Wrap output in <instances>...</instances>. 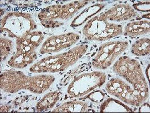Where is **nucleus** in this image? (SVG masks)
<instances>
[{"label": "nucleus", "mask_w": 150, "mask_h": 113, "mask_svg": "<svg viewBox=\"0 0 150 113\" xmlns=\"http://www.w3.org/2000/svg\"><path fill=\"white\" fill-rule=\"evenodd\" d=\"M54 81L55 77L52 75L28 76L22 71L10 70L1 73L0 87L8 93L28 90L35 94H42L48 90Z\"/></svg>", "instance_id": "f257e3e1"}, {"label": "nucleus", "mask_w": 150, "mask_h": 113, "mask_svg": "<svg viewBox=\"0 0 150 113\" xmlns=\"http://www.w3.org/2000/svg\"><path fill=\"white\" fill-rule=\"evenodd\" d=\"M88 46L81 44L76 46L67 52L46 56L31 66L29 70L35 73L62 72L75 64L83 56Z\"/></svg>", "instance_id": "f03ea898"}, {"label": "nucleus", "mask_w": 150, "mask_h": 113, "mask_svg": "<svg viewBox=\"0 0 150 113\" xmlns=\"http://www.w3.org/2000/svg\"><path fill=\"white\" fill-rule=\"evenodd\" d=\"M89 1H75L66 4L53 5L42 9L38 14L41 24L47 28H55L63 25L64 22L73 18Z\"/></svg>", "instance_id": "7ed1b4c3"}, {"label": "nucleus", "mask_w": 150, "mask_h": 113, "mask_svg": "<svg viewBox=\"0 0 150 113\" xmlns=\"http://www.w3.org/2000/svg\"><path fill=\"white\" fill-rule=\"evenodd\" d=\"M82 33L88 40L105 41L124 34V28L121 24L109 22L104 13H101L86 22Z\"/></svg>", "instance_id": "20e7f679"}, {"label": "nucleus", "mask_w": 150, "mask_h": 113, "mask_svg": "<svg viewBox=\"0 0 150 113\" xmlns=\"http://www.w3.org/2000/svg\"><path fill=\"white\" fill-rule=\"evenodd\" d=\"M1 32L6 33L10 38L17 39L24 37L37 28L31 14L27 13L11 11L1 19Z\"/></svg>", "instance_id": "39448f33"}, {"label": "nucleus", "mask_w": 150, "mask_h": 113, "mask_svg": "<svg viewBox=\"0 0 150 113\" xmlns=\"http://www.w3.org/2000/svg\"><path fill=\"white\" fill-rule=\"evenodd\" d=\"M113 70L125 79L135 89L149 92L148 83L140 63L128 56H121L113 66Z\"/></svg>", "instance_id": "423d86ee"}, {"label": "nucleus", "mask_w": 150, "mask_h": 113, "mask_svg": "<svg viewBox=\"0 0 150 113\" xmlns=\"http://www.w3.org/2000/svg\"><path fill=\"white\" fill-rule=\"evenodd\" d=\"M107 92L122 102L133 106H139L149 97V92L135 89L129 83L120 78H113L105 86Z\"/></svg>", "instance_id": "0eeeda50"}, {"label": "nucleus", "mask_w": 150, "mask_h": 113, "mask_svg": "<svg viewBox=\"0 0 150 113\" xmlns=\"http://www.w3.org/2000/svg\"><path fill=\"white\" fill-rule=\"evenodd\" d=\"M107 78V75L101 71L81 74L69 85L67 93L71 98L82 97L100 88L105 83Z\"/></svg>", "instance_id": "6e6552de"}, {"label": "nucleus", "mask_w": 150, "mask_h": 113, "mask_svg": "<svg viewBox=\"0 0 150 113\" xmlns=\"http://www.w3.org/2000/svg\"><path fill=\"white\" fill-rule=\"evenodd\" d=\"M129 45L127 41H112L101 44L92 59V66L98 70H105L124 53Z\"/></svg>", "instance_id": "1a4fd4ad"}, {"label": "nucleus", "mask_w": 150, "mask_h": 113, "mask_svg": "<svg viewBox=\"0 0 150 113\" xmlns=\"http://www.w3.org/2000/svg\"><path fill=\"white\" fill-rule=\"evenodd\" d=\"M79 39L80 36L74 32L52 36L42 44L39 53L41 54L59 53L74 45Z\"/></svg>", "instance_id": "9d476101"}, {"label": "nucleus", "mask_w": 150, "mask_h": 113, "mask_svg": "<svg viewBox=\"0 0 150 113\" xmlns=\"http://www.w3.org/2000/svg\"><path fill=\"white\" fill-rule=\"evenodd\" d=\"M104 14L108 20L120 22L133 19L138 16V13L129 4H119L109 8Z\"/></svg>", "instance_id": "9b49d317"}, {"label": "nucleus", "mask_w": 150, "mask_h": 113, "mask_svg": "<svg viewBox=\"0 0 150 113\" xmlns=\"http://www.w3.org/2000/svg\"><path fill=\"white\" fill-rule=\"evenodd\" d=\"M44 36L39 31H33L24 37L17 39L16 51L33 52L38 48L44 40Z\"/></svg>", "instance_id": "f8f14e48"}, {"label": "nucleus", "mask_w": 150, "mask_h": 113, "mask_svg": "<svg viewBox=\"0 0 150 113\" xmlns=\"http://www.w3.org/2000/svg\"><path fill=\"white\" fill-rule=\"evenodd\" d=\"M38 58V54L33 52L16 51L15 54L11 56L8 62V65L14 69H22L31 65Z\"/></svg>", "instance_id": "ddd939ff"}, {"label": "nucleus", "mask_w": 150, "mask_h": 113, "mask_svg": "<svg viewBox=\"0 0 150 113\" xmlns=\"http://www.w3.org/2000/svg\"><path fill=\"white\" fill-rule=\"evenodd\" d=\"M150 32V20H139L130 22L126 25L124 29V34L130 37H137Z\"/></svg>", "instance_id": "4468645a"}, {"label": "nucleus", "mask_w": 150, "mask_h": 113, "mask_svg": "<svg viewBox=\"0 0 150 113\" xmlns=\"http://www.w3.org/2000/svg\"><path fill=\"white\" fill-rule=\"evenodd\" d=\"M89 104L80 100L68 101L54 109L53 113H86L88 112Z\"/></svg>", "instance_id": "2eb2a0df"}, {"label": "nucleus", "mask_w": 150, "mask_h": 113, "mask_svg": "<svg viewBox=\"0 0 150 113\" xmlns=\"http://www.w3.org/2000/svg\"><path fill=\"white\" fill-rule=\"evenodd\" d=\"M105 5L104 4H95L90 7L86 8L78 16H76L72 22L71 26L78 27L87 22L92 16L96 14L102 9L104 8Z\"/></svg>", "instance_id": "dca6fc26"}, {"label": "nucleus", "mask_w": 150, "mask_h": 113, "mask_svg": "<svg viewBox=\"0 0 150 113\" xmlns=\"http://www.w3.org/2000/svg\"><path fill=\"white\" fill-rule=\"evenodd\" d=\"M62 95V93L60 91H54L47 93L36 105L37 112H42L52 109L59 100Z\"/></svg>", "instance_id": "f3484780"}, {"label": "nucleus", "mask_w": 150, "mask_h": 113, "mask_svg": "<svg viewBox=\"0 0 150 113\" xmlns=\"http://www.w3.org/2000/svg\"><path fill=\"white\" fill-rule=\"evenodd\" d=\"M101 113L133 112L132 109L122 102L113 98L106 100L100 107Z\"/></svg>", "instance_id": "a211bd4d"}, {"label": "nucleus", "mask_w": 150, "mask_h": 113, "mask_svg": "<svg viewBox=\"0 0 150 113\" xmlns=\"http://www.w3.org/2000/svg\"><path fill=\"white\" fill-rule=\"evenodd\" d=\"M131 53L137 56L149 55L150 53V40L149 38H142L135 41L131 47Z\"/></svg>", "instance_id": "6ab92c4d"}, {"label": "nucleus", "mask_w": 150, "mask_h": 113, "mask_svg": "<svg viewBox=\"0 0 150 113\" xmlns=\"http://www.w3.org/2000/svg\"><path fill=\"white\" fill-rule=\"evenodd\" d=\"M1 49V61H5L11 53L13 49V42L10 39L1 37L0 39Z\"/></svg>", "instance_id": "aec40b11"}, {"label": "nucleus", "mask_w": 150, "mask_h": 113, "mask_svg": "<svg viewBox=\"0 0 150 113\" xmlns=\"http://www.w3.org/2000/svg\"><path fill=\"white\" fill-rule=\"evenodd\" d=\"M133 7L135 10L141 12L150 11V2H142L134 4Z\"/></svg>", "instance_id": "412c9836"}, {"label": "nucleus", "mask_w": 150, "mask_h": 113, "mask_svg": "<svg viewBox=\"0 0 150 113\" xmlns=\"http://www.w3.org/2000/svg\"><path fill=\"white\" fill-rule=\"evenodd\" d=\"M88 98L95 102L99 103L103 100L104 98V95L103 93L101 92L96 91L95 92H93L90 94L88 96Z\"/></svg>", "instance_id": "4be33fe9"}, {"label": "nucleus", "mask_w": 150, "mask_h": 113, "mask_svg": "<svg viewBox=\"0 0 150 113\" xmlns=\"http://www.w3.org/2000/svg\"><path fill=\"white\" fill-rule=\"evenodd\" d=\"M28 97L26 96H21L17 98H16L12 102V105L14 107H18L19 105L23 104L25 100L27 99Z\"/></svg>", "instance_id": "5701e85b"}, {"label": "nucleus", "mask_w": 150, "mask_h": 113, "mask_svg": "<svg viewBox=\"0 0 150 113\" xmlns=\"http://www.w3.org/2000/svg\"><path fill=\"white\" fill-rule=\"evenodd\" d=\"M12 107V105H9L8 104L1 105V112H8Z\"/></svg>", "instance_id": "b1692460"}]
</instances>
